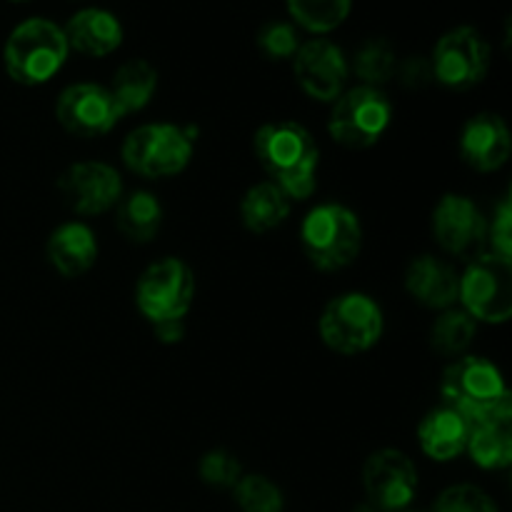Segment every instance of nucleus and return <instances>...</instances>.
<instances>
[{"mask_svg": "<svg viewBox=\"0 0 512 512\" xmlns=\"http://www.w3.org/2000/svg\"><path fill=\"white\" fill-rule=\"evenodd\" d=\"M255 158L290 200H308L318 188L320 148L295 120L265 123L253 138Z\"/></svg>", "mask_w": 512, "mask_h": 512, "instance_id": "obj_1", "label": "nucleus"}, {"mask_svg": "<svg viewBox=\"0 0 512 512\" xmlns=\"http://www.w3.org/2000/svg\"><path fill=\"white\" fill-rule=\"evenodd\" d=\"M443 403L463 413L473 425L512 423V395L498 365L480 355H460L443 370Z\"/></svg>", "mask_w": 512, "mask_h": 512, "instance_id": "obj_2", "label": "nucleus"}, {"mask_svg": "<svg viewBox=\"0 0 512 512\" xmlns=\"http://www.w3.org/2000/svg\"><path fill=\"white\" fill-rule=\"evenodd\" d=\"M70 55L63 28L48 18H28L10 30L3 45V65L18 85H45L60 73Z\"/></svg>", "mask_w": 512, "mask_h": 512, "instance_id": "obj_3", "label": "nucleus"}, {"mask_svg": "<svg viewBox=\"0 0 512 512\" xmlns=\"http://www.w3.org/2000/svg\"><path fill=\"white\" fill-rule=\"evenodd\" d=\"M300 245L313 268L338 273L358 260L363 248V225L348 205L320 203L303 218Z\"/></svg>", "mask_w": 512, "mask_h": 512, "instance_id": "obj_4", "label": "nucleus"}, {"mask_svg": "<svg viewBox=\"0 0 512 512\" xmlns=\"http://www.w3.org/2000/svg\"><path fill=\"white\" fill-rule=\"evenodd\" d=\"M385 315L380 305L365 293H340L323 308L318 333L325 348L338 355H363L380 343Z\"/></svg>", "mask_w": 512, "mask_h": 512, "instance_id": "obj_5", "label": "nucleus"}, {"mask_svg": "<svg viewBox=\"0 0 512 512\" xmlns=\"http://www.w3.org/2000/svg\"><path fill=\"white\" fill-rule=\"evenodd\" d=\"M193 133L173 123H145L123 140L125 168L148 180L180 175L193 160Z\"/></svg>", "mask_w": 512, "mask_h": 512, "instance_id": "obj_6", "label": "nucleus"}, {"mask_svg": "<svg viewBox=\"0 0 512 512\" xmlns=\"http://www.w3.org/2000/svg\"><path fill=\"white\" fill-rule=\"evenodd\" d=\"M393 123V105L380 88L355 85L345 88L333 103L328 133L338 145L350 150H368L388 133Z\"/></svg>", "mask_w": 512, "mask_h": 512, "instance_id": "obj_7", "label": "nucleus"}, {"mask_svg": "<svg viewBox=\"0 0 512 512\" xmlns=\"http://www.w3.org/2000/svg\"><path fill=\"white\" fill-rule=\"evenodd\" d=\"M195 300V273L185 260L163 258L140 273L135 305L150 325L183 320Z\"/></svg>", "mask_w": 512, "mask_h": 512, "instance_id": "obj_8", "label": "nucleus"}, {"mask_svg": "<svg viewBox=\"0 0 512 512\" xmlns=\"http://www.w3.org/2000/svg\"><path fill=\"white\" fill-rule=\"evenodd\" d=\"M458 300L475 323L503 325L512 318V260L478 255L460 275Z\"/></svg>", "mask_w": 512, "mask_h": 512, "instance_id": "obj_9", "label": "nucleus"}, {"mask_svg": "<svg viewBox=\"0 0 512 512\" xmlns=\"http://www.w3.org/2000/svg\"><path fill=\"white\" fill-rule=\"evenodd\" d=\"M433 78L450 90H470L483 83L490 68V45L470 25L448 30L435 43Z\"/></svg>", "mask_w": 512, "mask_h": 512, "instance_id": "obj_10", "label": "nucleus"}, {"mask_svg": "<svg viewBox=\"0 0 512 512\" xmlns=\"http://www.w3.org/2000/svg\"><path fill=\"white\" fill-rule=\"evenodd\" d=\"M363 488L373 508L403 512L418 493V470L403 450L383 448L365 460Z\"/></svg>", "mask_w": 512, "mask_h": 512, "instance_id": "obj_11", "label": "nucleus"}, {"mask_svg": "<svg viewBox=\"0 0 512 512\" xmlns=\"http://www.w3.org/2000/svg\"><path fill=\"white\" fill-rule=\"evenodd\" d=\"M58 190L65 205L83 218L113 210L123 198V178L118 170L100 160H80L65 168Z\"/></svg>", "mask_w": 512, "mask_h": 512, "instance_id": "obj_12", "label": "nucleus"}, {"mask_svg": "<svg viewBox=\"0 0 512 512\" xmlns=\"http://www.w3.org/2000/svg\"><path fill=\"white\" fill-rule=\"evenodd\" d=\"M433 235L448 255L478 258L488 243V220L473 198L448 193L433 210Z\"/></svg>", "mask_w": 512, "mask_h": 512, "instance_id": "obj_13", "label": "nucleus"}, {"mask_svg": "<svg viewBox=\"0 0 512 512\" xmlns=\"http://www.w3.org/2000/svg\"><path fill=\"white\" fill-rule=\"evenodd\" d=\"M55 118L65 133L83 140L103 138L123 120L108 88L98 83L68 85L55 100Z\"/></svg>", "mask_w": 512, "mask_h": 512, "instance_id": "obj_14", "label": "nucleus"}, {"mask_svg": "<svg viewBox=\"0 0 512 512\" xmlns=\"http://www.w3.org/2000/svg\"><path fill=\"white\" fill-rule=\"evenodd\" d=\"M293 75L308 98L318 103H335L348 85L350 65L340 45L333 40L313 38L293 55Z\"/></svg>", "mask_w": 512, "mask_h": 512, "instance_id": "obj_15", "label": "nucleus"}, {"mask_svg": "<svg viewBox=\"0 0 512 512\" xmlns=\"http://www.w3.org/2000/svg\"><path fill=\"white\" fill-rule=\"evenodd\" d=\"M512 138L503 115L478 113L460 133V158L478 173H495L510 160Z\"/></svg>", "mask_w": 512, "mask_h": 512, "instance_id": "obj_16", "label": "nucleus"}, {"mask_svg": "<svg viewBox=\"0 0 512 512\" xmlns=\"http://www.w3.org/2000/svg\"><path fill=\"white\" fill-rule=\"evenodd\" d=\"M460 275L453 265L435 255H418L405 270V290L415 303L430 310H448L458 303Z\"/></svg>", "mask_w": 512, "mask_h": 512, "instance_id": "obj_17", "label": "nucleus"}, {"mask_svg": "<svg viewBox=\"0 0 512 512\" xmlns=\"http://www.w3.org/2000/svg\"><path fill=\"white\" fill-rule=\"evenodd\" d=\"M45 258L53 265L55 273L63 275V278H80L98 260V238H95L90 225L70 220V223L58 225L48 235Z\"/></svg>", "mask_w": 512, "mask_h": 512, "instance_id": "obj_18", "label": "nucleus"}, {"mask_svg": "<svg viewBox=\"0 0 512 512\" xmlns=\"http://www.w3.org/2000/svg\"><path fill=\"white\" fill-rule=\"evenodd\" d=\"M470 433H473V423L463 413L443 403L420 420L418 443L430 460L450 463L465 453Z\"/></svg>", "mask_w": 512, "mask_h": 512, "instance_id": "obj_19", "label": "nucleus"}, {"mask_svg": "<svg viewBox=\"0 0 512 512\" xmlns=\"http://www.w3.org/2000/svg\"><path fill=\"white\" fill-rule=\"evenodd\" d=\"M65 40L70 50L88 58H105L123 45V25L103 8H83L65 23Z\"/></svg>", "mask_w": 512, "mask_h": 512, "instance_id": "obj_20", "label": "nucleus"}, {"mask_svg": "<svg viewBox=\"0 0 512 512\" xmlns=\"http://www.w3.org/2000/svg\"><path fill=\"white\" fill-rule=\"evenodd\" d=\"M155 90H158V70L148 60L135 58L115 70L108 93L120 118H125L130 113H140L153 100Z\"/></svg>", "mask_w": 512, "mask_h": 512, "instance_id": "obj_21", "label": "nucleus"}, {"mask_svg": "<svg viewBox=\"0 0 512 512\" xmlns=\"http://www.w3.org/2000/svg\"><path fill=\"white\" fill-rule=\"evenodd\" d=\"M290 208H293V200L278 185L265 180V183L253 185L243 195V200H240V220H243L245 230L255 235H265L270 230H278L290 218Z\"/></svg>", "mask_w": 512, "mask_h": 512, "instance_id": "obj_22", "label": "nucleus"}, {"mask_svg": "<svg viewBox=\"0 0 512 512\" xmlns=\"http://www.w3.org/2000/svg\"><path fill=\"white\" fill-rule=\"evenodd\" d=\"M115 225L130 243H150L163 225V205L148 190H133L115 205Z\"/></svg>", "mask_w": 512, "mask_h": 512, "instance_id": "obj_23", "label": "nucleus"}, {"mask_svg": "<svg viewBox=\"0 0 512 512\" xmlns=\"http://www.w3.org/2000/svg\"><path fill=\"white\" fill-rule=\"evenodd\" d=\"M465 453L470 455L478 468L483 470H505L512 463V430L505 423H483L473 425L468 448Z\"/></svg>", "mask_w": 512, "mask_h": 512, "instance_id": "obj_24", "label": "nucleus"}, {"mask_svg": "<svg viewBox=\"0 0 512 512\" xmlns=\"http://www.w3.org/2000/svg\"><path fill=\"white\" fill-rule=\"evenodd\" d=\"M475 333H478V323L463 308L440 310L430 328V345L443 358H460L473 345Z\"/></svg>", "mask_w": 512, "mask_h": 512, "instance_id": "obj_25", "label": "nucleus"}, {"mask_svg": "<svg viewBox=\"0 0 512 512\" xmlns=\"http://www.w3.org/2000/svg\"><path fill=\"white\" fill-rule=\"evenodd\" d=\"M288 13L300 28L315 35L333 33L348 20L353 0H285Z\"/></svg>", "mask_w": 512, "mask_h": 512, "instance_id": "obj_26", "label": "nucleus"}, {"mask_svg": "<svg viewBox=\"0 0 512 512\" xmlns=\"http://www.w3.org/2000/svg\"><path fill=\"white\" fill-rule=\"evenodd\" d=\"M353 70L363 85H370V88L385 85L390 78H395V70H398V58H395L393 45L383 38L368 40L355 53Z\"/></svg>", "mask_w": 512, "mask_h": 512, "instance_id": "obj_27", "label": "nucleus"}, {"mask_svg": "<svg viewBox=\"0 0 512 512\" xmlns=\"http://www.w3.org/2000/svg\"><path fill=\"white\" fill-rule=\"evenodd\" d=\"M235 503L240 512H283L285 498L283 490L273 483L270 478L260 473L243 475L238 485L233 488Z\"/></svg>", "mask_w": 512, "mask_h": 512, "instance_id": "obj_28", "label": "nucleus"}, {"mask_svg": "<svg viewBox=\"0 0 512 512\" xmlns=\"http://www.w3.org/2000/svg\"><path fill=\"white\" fill-rule=\"evenodd\" d=\"M198 475L215 490H233L243 478V465L228 450H208L198 463Z\"/></svg>", "mask_w": 512, "mask_h": 512, "instance_id": "obj_29", "label": "nucleus"}, {"mask_svg": "<svg viewBox=\"0 0 512 512\" xmlns=\"http://www.w3.org/2000/svg\"><path fill=\"white\" fill-rule=\"evenodd\" d=\"M433 512H500L495 500L478 485H453L445 488L435 500Z\"/></svg>", "mask_w": 512, "mask_h": 512, "instance_id": "obj_30", "label": "nucleus"}, {"mask_svg": "<svg viewBox=\"0 0 512 512\" xmlns=\"http://www.w3.org/2000/svg\"><path fill=\"white\" fill-rule=\"evenodd\" d=\"M258 48L270 60H290L298 53L300 40L293 25L275 20V23L263 25V30L258 33Z\"/></svg>", "mask_w": 512, "mask_h": 512, "instance_id": "obj_31", "label": "nucleus"}, {"mask_svg": "<svg viewBox=\"0 0 512 512\" xmlns=\"http://www.w3.org/2000/svg\"><path fill=\"white\" fill-rule=\"evenodd\" d=\"M488 243L493 255L512 260V203L510 195H503L493 210V223L488 225Z\"/></svg>", "mask_w": 512, "mask_h": 512, "instance_id": "obj_32", "label": "nucleus"}, {"mask_svg": "<svg viewBox=\"0 0 512 512\" xmlns=\"http://www.w3.org/2000/svg\"><path fill=\"white\" fill-rule=\"evenodd\" d=\"M395 75H398L400 83L408 90H420L435 80L433 65H430V60L423 58V55H413V58L403 60V63L398 65V70H395Z\"/></svg>", "mask_w": 512, "mask_h": 512, "instance_id": "obj_33", "label": "nucleus"}, {"mask_svg": "<svg viewBox=\"0 0 512 512\" xmlns=\"http://www.w3.org/2000/svg\"><path fill=\"white\" fill-rule=\"evenodd\" d=\"M155 338L163 345H175L185 338V320H165V323L153 325Z\"/></svg>", "mask_w": 512, "mask_h": 512, "instance_id": "obj_34", "label": "nucleus"}, {"mask_svg": "<svg viewBox=\"0 0 512 512\" xmlns=\"http://www.w3.org/2000/svg\"><path fill=\"white\" fill-rule=\"evenodd\" d=\"M350 512H380V510L373 508V505H370V503H363V505H358V508H353Z\"/></svg>", "mask_w": 512, "mask_h": 512, "instance_id": "obj_35", "label": "nucleus"}, {"mask_svg": "<svg viewBox=\"0 0 512 512\" xmlns=\"http://www.w3.org/2000/svg\"><path fill=\"white\" fill-rule=\"evenodd\" d=\"M13 3H28V0H13Z\"/></svg>", "mask_w": 512, "mask_h": 512, "instance_id": "obj_36", "label": "nucleus"}]
</instances>
